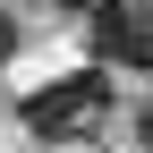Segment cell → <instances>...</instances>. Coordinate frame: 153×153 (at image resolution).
Instances as JSON below:
<instances>
[{
  "mask_svg": "<svg viewBox=\"0 0 153 153\" xmlns=\"http://www.w3.org/2000/svg\"><path fill=\"white\" fill-rule=\"evenodd\" d=\"M102 111H111V76H102V68H76V76H51V85H34L26 102H17V119H26L34 136L68 145V136H85Z\"/></svg>",
  "mask_w": 153,
  "mask_h": 153,
  "instance_id": "obj_1",
  "label": "cell"
},
{
  "mask_svg": "<svg viewBox=\"0 0 153 153\" xmlns=\"http://www.w3.org/2000/svg\"><path fill=\"white\" fill-rule=\"evenodd\" d=\"M85 43H94V60L153 68V9H136V0H94L85 9Z\"/></svg>",
  "mask_w": 153,
  "mask_h": 153,
  "instance_id": "obj_2",
  "label": "cell"
},
{
  "mask_svg": "<svg viewBox=\"0 0 153 153\" xmlns=\"http://www.w3.org/2000/svg\"><path fill=\"white\" fill-rule=\"evenodd\" d=\"M136 145H145V153H153V102H145V111H136Z\"/></svg>",
  "mask_w": 153,
  "mask_h": 153,
  "instance_id": "obj_3",
  "label": "cell"
},
{
  "mask_svg": "<svg viewBox=\"0 0 153 153\" xmlns=\"http://www.w3.org/2000/svg\"><path fill=\"white\" fill-rule=\"evenodd\" d=\"M9 51H17V17H0V60H9Z\"/></svg>",
  "mask_w": 153,
  "mask_h": 153,
  "instance_id": "obj_4",
  "label": "cell"
},
{
  "mask_svg": "<svg viewBox=\"0 0 153 153\" xmlns=\"http://www.w3.org/2000/svg\"><path fill=\"white\" fill-rule=\"evenodd\" d=\"M60 9H76V17H85V9H94V0H60Z\"/></svg>",
  "mask_w": 153,
  "mask_h": 153,
  "instance_id": "obj_5",
  "label": "cell"
},
{
  "mask_svg": "<svg viewBox=\"0 0 153 153\" xmlns=\"http://www.w3.org/2000/svg\"><path fill=\"white\" fill-rule=\"evenodd\" d=\"M136 9H153V0H136Z\"/></svg>",
  "mask_w": 153,
  "mask_h": 153,
  "instance_id": "obj_6",
  "label": "cell"
}]
</instances>
